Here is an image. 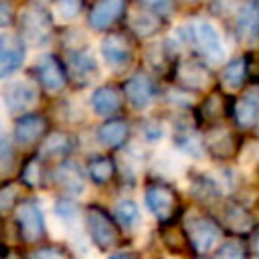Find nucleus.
<instances>
[{
  "instance_id": "0eeeda50",
  "label": "nucleus",
  "mask_w": 259,
  "mask_h": 259,
  "mask_svg": "<svg viewBox=\"0 0 259 259\" xmlns=\"http://www.w3.org/2000/svg\"><path fill=\"white\" fill-rule=\"evenodd\" d=\"M190 40L196 45L198 53L204 55L210 63H219L225 57L223 40L217 28L206 20H196L190 24Z\"/></svg>"
},
{
  "instance_id": "6ab92c4d",
  "label": "nucleus",
  "mask_w": 259,
  "mask_h": 259,
  "mask_svg": "<svg viewBox=\"0 0 259 259\" xmlns=\"http://www.w3.org/2000/svg\"><path fill=\"white\" fill-rule=\"evenodd\" d=\"M127 138H130V123L121 117H111L97 127V140L111 150L121 148L127 142Z\"/></svg>"
},
{
  "instance_id": "39448f33",
  "label": "nucleus",
  "mask_w": 259,
  "mask_h": 259,
  "mask_svg": "<svg viewBox=\"0 0 259 259\" xmlns=\"http://www.w3.org/2000/svg\"><path fill=\"white\" fill-rule=\"evenodd\" d=\"M186 235L190 239L192 251L206 253L210 251L223 237V227L208 214H194L184 223Z\"/></svg>"
},
{
  "instance_id": "a878e982",
  "label": "nucleus",
  "mask_w": 259,
  "mask_h": 259,
  "mask_svg": "<svg viewBox=\"0 0 259 259\" xmlns=\"http://www.w3.org/2000/svg\"><path fill=\"white\" fill-rule=\"evenodd\" d=\"M47 180H49V172H47L45 160L38 154L28 156L20 166V182L28 188H40L47 184Z\"/></svg>"
},
{
  "instance_id": "e433bc0d",
  "label": "nucleus",
  "mask_w": 259,
  "mask_h": 259,
  "mask_svg": "<svg viewBox=\"0 0 259 259\" xmlns=\"http://www.w3.org/2000/svg\"><path fill=\"white\" fill-rule=\"evenodd\" d=\"M144 4H146L152 12H156L160 18H162V16H168V14L172 12V8H174L170 2H144Z\"/></svg>"
},
{
  "instance_id": "c85d7f7f",
  "label": "nucleus",
  "mask_w": 259,
  "mask_h": 259,
  "mask_svg": "<svg viewBox=\"0 0 259 259\" xmlns=\"http://www.w3.org/2000/svg\"><path fill=\"white\" fill-rule=\"evenodd\" d=\"M249 77V61L247 55L245 57H237L233 61H229L223 69V83L231 89H239L243 87V83Z\"/></svg>"
},
{
  "instance_id": "2eb2a0df",
  "label": "nucleus",
  "mask_w": 259,
  "mask_h": 259,
  "mask_svg": "<svg viewBox=\"0 0 259 259\" xmlns=\"http://www.w3.org/2000/svg\"><path fill=\"white\" fill-rule=\"evenodd\" d=\"M235 123L241 130H253L259 123V87H249L233 105Z\"/></svg>"
},
{
  "instance_id": "f257e3e1",
  "label": "nucleus",
  "mask_w": 259,
  "mask_h": 259,
  "mask_svg": "<svg viewBox=\"0 0 259 259\" xmlns=\"http://www.w3.org/2000/svg\"><path fill=\"white\" fill-rule=\"evenodd\" d=\"M85 227L87 233L93 241L95 247H99L101 251L113 249L115 245H119V227L117 221H113V217L97 204H89L85 208Z\"/></svg>"
},
{
  "instance_id": "f03ea898",
  "label": "nucleus",
  "mask_w": 259,
  "mask_h": 259,
  "mask_svg": "<svg viewBox=\"0 0 259 259\" xmlns=\"http://www.w3.org/2000/svg\"><path fill=\"white\" fill-rule=\"evenodd\" d=\"M20 36L32 45H47L53 34V16L42 4H28L18 18Z\"/></svg>"
},
{
  "instance_id": "cd10ccee",
  "label": "nucleus",
  "mask_w": 259,
  "mask_h": 259,
  "mask_svg": "<svg viewBox=\"0 0 259 259\" xmlns=\"http://www.w3.org/2000/svg\"><path fill=\"white\" fill-rule=\"evenodd\" d=\"M233 105L235 101L229 99V95H223L219 91H214L210 97H206V101L198 107V113L202 119H219V117H225V115H233Z\"/></svg>"
},
{
  "instance_id": "c756f323",
  "label": "nucleus",
  "mask_w": 259,
  "mask_h": 259,
  "mask_svg": "<svg viewBox=\"0 0 259 259\" xmlns=\"http://www.w3.org/2000/svg\"><path fill=\"white\" fill-rule=\"evenodd\" d=\"M115 221L123 229H134L140 223V208H138V204L134 200H130V198L119 200L115 204Z\"/></svg>"
},
{
  "instance_id": "2f4dec72",
  "label": "nucleus",
  "mask_w": 259,
  "mask_h": 259,
  "mask_svg": "<svg viewBox=\"0 0 259 259\" xmlns=\"http://www.w3.org/2000/svg\"><path fill=\"white\" fill-rule=\"evenodd\" d=\"M28 259H69V253L61 245H42L30 251Z\"/></svg>"
},
{
  "instance_id": "4c0bfd02",
  "label": "nucleus",
  "mask_w": 259,
  "mask_h": 259,
  "mask_svg": "<svg viewBox=\"0 0 259 259\" xmlns=\"http://www.w3.org/2000/svg\"><path fill=\"white\" fill-rule=\"evenodd\" d=\"M2 168L4 170H8V166H10V144H8V140H6V136H2Z\"/></svg>"
},
{
  "instance_id": "c9c22d12",
  "label": "nucleus",
  "mask_w": 259,
  "mask_h": 259,
  "mask_svg": "<svg viewBox=\"0 0 259 259\" xmlns=\"http://www.w3.org/2000/svg\"><path fill=\"white\" fill-rule=\"evenodd\" d=\"M55 212L59 217H63V219H73V217H77V206L69 198H63V200H59L55 204Z\"/></svg>"
},
{
  "instance_id": "393cba45",
  "label": "nucleus",
  "mask_w": 259,
  "mask_h": 259,
  "mask_svg": "<svg viewBox=\"0 0 259 259\" xmlns=\"http://www.w3.org/2000/svg\"><path fill=\"white\" fill-rule=\"evenodd\" d=\"M55 182L57 186L61 188L63 194H69V196H75L79 192H83V176H81V170L79 166H75L73 162H63L57 170H55Z\"/></svg>"
},
{
  "instance_id": "6e6552de",
  "label": "nucleus",
  "mask_w": 259,
  "mask_h": 259,
  "mask_svg": "<svg viewBox=\"0 0 259 259\" xmlns=\"http://www.w3.org/2000/svg\"><path fill=\"white\" fill-rule=\"evenodd\" d=\"M101 57L105 59V63L113 69H121L125 65L132 63L134 57V42L130 38V34L115 30L109 32L107 36H103L101 40Z\"/></svg>"
},
{
  "instance_id": "f704fd0d",
  "label": "nucleus",
  "mask_w": 259,
  "mask_h": 259,
  "mask_svg": "<svg viewBox=\"0 0 259 259\" xmlns=\"http://www.w3.org/2000/svg\"><path fill=\"white\" fill-rule=\"evenodd\" d=\"M57 8L63 14V18H75L79 14V10L83 8V4L81 2H73V0H65V2H59Z\"/></svg>"
},
{
  "instance_id": "9d476101",
  "label": "nucleus",
  "mask_w": 259,
  "mask_h": 259,
  "mask_svg": "<svg viewBox=\"0 0 259 259\" xmlns=\"http://www.w3.org/2000/svg\"><path fill=\"white\" fill-rule=\"evenodd\" d=\"M174 79L178 85L190 89V91H200L206 89L212 81V73L206 65L194 59H184L174 65Z\"/></svg>"
},
{
  "instance_id": "7c9ffc66",
  "label": "nucleus",
  "mask_w": 259,
  "mask_h": 259,
  "mask_svg": "<svg viewBox=\"0 0 259 259\" xmlns=\"http://www.w3.org/2000/svg\"><path fill=\"white\" fill-rule=\"evenodd\" d=\"M214 259H249V249L239 239H229L221 243V247L214 253Z\"/></svg>"
},
{
  "instance_id": "f8f14e48",
  "label": "nucleus",
  "mask_w": 259,
  "mask_h": 259,
  "mask_svg": "<svg viewBox=\"0 0 259 259\" xmlns=\"http://www.w3.org/2000/svg\"><path fill=\"white\" fill-rule=\"evenodd\" d=\"M49 130V119L40 113H26L14 119V144H18L20 148H28L32 144H36Z\"/></svg>"
},
{
  "instance_id": "ea45409f",
  "label": "nucleus",
  "mask_w": 259,
  "mask_h": 259,
  "mask_svg": "<svg viewBox=\"0 0 259 259\" xmlns=\"http://www.w3.org/2000/svg\"><path fill=\"white\" fill-rule=\"evenodd\" d=\"M251 251H253V257L259 259V231L253 235V243H251Z\"/></svg>"
},
{
  "instance_id": "aec40b11",
  "label": "nucleus",
  "mask_w": 259,
  "mask_h": 259,
  "mask_svg": "<svg viewBox=\"0 0 259 259\" xmlns=\"http://www.w3.org/2000/svg\"><path fill=\"white\" fill-rule=\"evenodd\" d=\"M75 148V140L73 136H69L67 132H51L42 146H40V152L38 156L47 162V160H63L65 156H69Z\"/></svg>"
},
{
  "instance_id": "a19ab883",
  "label": "nucleus",
  "mask_w": 259,
  "mask_h": 259,
  "mask_svg": "<svg viewBox=\"0 0 259 259\" xmlns=\"http://www.w3.org/2000/svg\"><path fill=\"white\" fill-rule=\"evenodd\" d=\"M109 259H138L134 253H130V251H121V253H113Z\"/></svg>"
},
{
  "instance_id": "b1692460",
  "label": "nucleus",
  "mask_w": 259,
  "mask_h": 259,
  "mask_svg": "<svg viewBox=\"0 0 259 259\" xmlns=\"http://www.w3.org/2000/svg\"><path fill=\"white\" fill-rule=\"evenodd\" d=\"M225 225L237 235H247L255 227V217L241 202L229 200L225 206Z\"/></svg>"
},
{
  "instance_id": "4be33fe9",
  "label": "nucleus",
  "mask_w": 259,
  "mask_h": 259,
  "mask_svg": "<svg viewBox=\"0 0 259 259\" xmlns=\"http://www.w3.org/2000/svg\"><path fill=\"white\" fill-rule=\"evenodd\" d=\"M130 28H132V32L136 36L146 38V36L156 34L162 28V18L156 12H152L146 4H138L136 12L130 18Z\"/></svg>"
},
{
  "instance_id": "20e7f679",
  "label": "nucleus",
  "mask_w": 259,
  "mask_h": 259,
  "mask_svg": "<svg viewBox=\"0 0 259 259\" xmlns=\"http://www.w3.org/2000/svg\"><path fill=\"white\" fill-rule=\"evenodd\" d=\"M144 200H146V206L150 208V212L156 219H160L162 223H170L176 219L180 200H178V192L168 182L150 180L144 190Z\"/></svg>"
},
{
  "instance_id": "1a4fd4ad",
  "label": "nucleus",
  "mask_w": 259,
  "mask_h": 259,
  "mask_svg": "<svg viewBox=\"0 0 259 259\" xmlns=\"http://www.w3.org/2000/svg\"><path fill=\"white\" fill-rule=\"evenodd\" d=\"M204 148L214 160H229L239 150V138L231 127L214 123L204 134Z\"/></svg>"
},
{
  "instance_id": "bb28decb",
  "label": "nucleus",
  "mask_w": 259,
  "mask_h": 259,
  "mask_svg": "<svg viewBox=\"0 0 259 259\" xmlns=\"http://www.w3.org/2000/svg\"><path fill=\"white\" fill-rule=\"evenodd\" d=\"M87 176L91 178L93 184H99V186L111 182V178L115 176V160L103 154L91 156L87 160Z\"/></svg>"
},
{
  "instance_id": "423d86ee",
  "label": "nucleus",
  "mask_w": 259,
  "mask_h": 259,
  "mask_svg": "<svg viewBox=\"0 0 259 259\" xmlns=\"http://www.w3.org/2000/svg\"><path fill=\"white\" fill-rule=\"evenodd\" d=\"M34 79L45 91L59 93L69 81V71H67V65L57 55L45 53L34 65Z\"/></svg>"
},
{
  "instance_id": "7ed1b4c3",
  "label": "nucleus",
  "mask_w": 259,
  "mask_h": 259,
  "mask_svg": "<svg viewBox=\"0 0 259 259\" xmlns=\"http://www.w3.org/2000/svg\"><path fill=\"white\" fill-rule=\"evenodd\" d=\"M14 225L18 231V237L24 243H38L45 239V214L34 198H24L14 208Z\"/></svg>"
},
{
  "instance_id": "5701e85b",
  "label": "nucleus",
  "mask_w": 259,
  "mask_h": 259,
  "mask_svg": "<svg viewBox=\"0 0 259 259\" xmlns=\"http://www.w3.org/2000/svg\"><path fill=\"white\" fill-rule=\"evenodd\" d=\"M91 107H93V111L97 115H103V117L115 115L121 109V95H119V91L115 87L101 85L91 95Z\"/></svg>"
},
{
  "instance_id": "ddd939ff",
  "label": "nucleus",
  "mask_w": 259,
  "mask_h": 259,
  "mask_svg": "<svg viewBox=\"0 0 259 259\" xmlns=\"http://www.w3.org/2000/svg\"><path fill=\"white\" fill-rule=\"evenodd\" d=\"M156 81L144 73V71H138L134 73L125 83H123V93H125V99L136 107V109H146L154 97H156Z\"/></svg>"
},
{
  "instance_id": "412c9836",
  "label": "nucleus",
  "mask_w": 259,
  "mask_h": 259,
  "mask_svg": "<svg viewBox=\"0 0 259 259\" xmlns=\"http://www.w3.org/2000/svg\"><path fill=\"white\" fill-rule=\"evenodd\" d=\"M160 237H162V243L166 245V249L174 255H188L192 251V245H190L184 225H176L174 221L164 223L160 227Z\"/></svg>"
},
{
  "instance_id": "dca6fc26",
  "label": "nucleus",
  "mask_w": 259,
  "mask_h": 259,
  "mask_svg": "<svg viewBox=\"0 0 259 259\" xmlns=\"http://www.w3.org/2000/svg\"><path fill=\"white\" fill-rule=\"evenodd\" d=\"M67 71H69V77L81 87V85H89L95 75L99 73L97 71V63H95V57L89 49H77L69 55L67 59Z\"/></svg>"
},
{
  "instance_id": "f3484780",
  "label": "nucleus",
  "mask_w": 259,
  "mask_h": 259,
  "mask_svg": "<svg viewBox=\"0 0 259 259\" xmlns=\"http://www.w3.org/2000/svg\"><path fill=\"white\" fill-rule=\"evenodd\" d=\"M127 10V4L121 0H105V2H97L91 6L89 10V26L95 30H107L109 26H113L117 20L123 18Z\"/></svg>"
},
{
  "instance_id": "473e14b6",
  "label": "nucleus",
  "mask_w": 259,
  "mask_h": 259,
  "mask_svg": "<svg viewBox=\"0 0 259 259\" xmlns=\"http://www.w3.org/2000/svg\"><path fill=\"white\" fill-rule=\"evenodd\" d=\"M16 196H18V186L16 182H10L6 180L0 188V208L2 212H8L12 206L16 208Z\"/></svg>"
},
{
  "instance_id": "a211bd4d",
  "label": "nucleus",
  "mask_w": 259,
  "mask_h": 259,
  "mask_svg": "<svg viewBox=\"0 0 259 259\" xmlns=\"http://www.w3.org/2000/svg\"><path fill=\"white\" fill-rule=\"evenodd\" d=\"M235 30L241 40H259V2H247L239 8Z\"/></svg>"
},
{
  "instance_id": "72a5a7b5",
  "label": "nucleus",
  "mask_w": 259,
  "mask_h": 259,
  "mask_svg": "<svg viewBox=\"0 0 259 259\" xmlns=\"http://www.w3.org/2000/svg\"><path fill=\"white\" fill-rule=\"evenodd\" d=\"M194 194L198 198H214V196H219V186L208 176H200L194 180Z\"/></svg>"
},
{
  "instance_id": "58836bf2",
  "label": "nucleus",
  "mask_w": 259,
  "mask_h": 259,
  "mask_svg": "<svg viewBox=\"0 0 259 259\" xmlns=\"http://www.w3.org/2000/svg\"><path fill=\"white\" fill-rule=\"evenodd\" d=\"M12 10H10V4H6V2H2L0 4V24L2 26H8L10 24V20H12Z\"/></svg>"
},
{
  "instance_id": "9b49d317",
  "label": "nucleus",
  "mask_w": 259,
  "mask_h": 259,
  "mask_svg": "<svg viewBox=\"0 0 259 259\" xmlns=\"http://www.w3.org/2000/svg\"><path fill=\"white\" fill-rule=\"evenodd\" d=\"M36 99H38V93H36L34 85H30L26 81H12L4 87V105L16 117L30 113Z\"/></svg>"
},
{
  "instance_id": "79ce46f5",
  "label": "nucleus",
  "mask_w": 259,
  "mask_h": 259,
  "mask_svg": "<svg viewBox=\"0 0 259 259\" xmlns=\"http://www.w3.org/2000/svg\"><path fill=\"white\" fill-rule=\"evenodd\" d=\"M4 259H10V257H8V253H6V251H4Z\"/></svg>"
},
{
  "instance_id": "4468645a",
  "label": "nucleus",
  "mask_w": 259,
  "mask_h": 259,
  "mask_svg": "<svg viewBox=\"0 0 259 259\" xmlns=\"http://www.w3.org/2000/svg\"><path fill=\"white\" fill-rule=\"evenodd\" d=\"M26 49L18 34L2 32L0 34V77L12 75L24 61Z\"/></svg>"
}]
</instances>
